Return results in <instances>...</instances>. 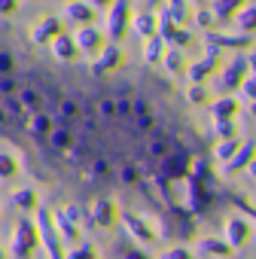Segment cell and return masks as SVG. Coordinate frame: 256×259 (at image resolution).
Returning a JSON list of instances; mask_svg holds the SVG:
<instances>
[{
    "label": "cell",
    "mask_w": 256,
    "mask_h": 259,
    "mask_svg": "<svg viewBox=\"0 0 256 259\" xmlns=\"http://www.w3.org/2000/svg\"><path fill=\"white\" fill-rule=\"evenodd\" d=\"M55 55L58 58H73L76 55V46L70 37H55Z\"/></svg>",
    "instance_id": "5b68a950"
},
{
    "label": "cell",
    "mask_w": 256,
    "mask_h": 259,
    "mask_svg": "<svg viewBox=\"0 0 256 259\" xmlns=\"http://www.w3.org/2000/svg\"><path fill=\"white\" fill-rule=\"evenodd\" d=\"M159 46H162V40L156 37V40L150 43V52H147V55H150V61H156V55H159Z\"/></svg>",
    "instance_id": "4fadbf2b"
},
{
    "label": "cell",
    "mask_w": 256,
    "mask_h": 259,
    "mask_svg": "<svg viewBox=\"0 0 256 259\" xmlns=\"http://www.w3.org/2000/svg\"><path fill=\"white\" fill-rule=\"evenodd\" d=\"M186 165H189V156H186L183 150H177V153H171V156L162 162V174H165V177H183V174H186Z\"/></svg>",
    "instance_id": "6da1fadb"
},
{
    "label": "cell",
    "mask_w": 256,
    "mask_h": 259,
    "mask_svg": "<svg viewBox=\"0 0 256 259\" xmlns=\"http://www.w3.org/2000/svg\"><path fill=\"white\" fill-rule=\"evenodd\" d=\"M67 19H79V22H92L95 19V13L86 7V4H70L67 7Z\"/></svg>",
    "instance_id": "8992f818"
},
{
    "label": "cell",
    "mask_w": 256,
    "mask_h": 259,
    "mask_svg": "<svg viewBox=\"0 0 256 259\" xmlns=\"http://www.w3.org/2000/svg\"><path fill=\"white\" fill-rule=\"evenodd\" d=\"M241 70H244V64H232V67H229V73H226V85L238 82V79H241Z\"/></svg>",
    "instance_id": "8fae6325"
},
{
    "label": "cell",
    "mask_w": 256,
    "mask_h": 259,
    "mask_svg": "<svg viewBox=\"0 0 256 259\" xmlns=\"http://www.w3.org/2000/svg\"><path fill=\"white\" fill-rule=\"evenodd\" d=\"M226 113H235V101H220V104L214 107V116H217V119H223Z\"/></svg>",
    "instance_id": "30bf717a"
},
{
    "label": "cell",
    "mask_w": 256,
    "mask_h": 259,
    "mask_svg": "<svg viewBox=\"0 0 256 259\" xmlns=\"http://www.w3.org/2000/svg\"><path fill=\"white\" fill-rule=\"evenodd\" d=\"M10 174H16V162L10 153H0V177H10Z\"/></svg>",
    "instance_id": "ba28073f"
},
{
    "label": "cell",
    "mask_w": 256,
    "mask_h": 259,
    "mask_svg": "<svg viewBox=\"0 0 256 259\" xmlns=\"http://www.w3.org/2000/svg\"><path fill=\"white\" fill-rule=\"evenodd\" d=\"M52 37H61V22L58 19H46L43 25L34 28V43H46Z\"/></svg>",
    "instance_id": "3957f363"
},
{
    "label": "cell",
    "mask_w": 256,
    "mask_h": 259,
    "mask_svg": "<svg viewBox=\"0 0 256 259\" xmlns=\"http://www.w3.org/2000/svg\"><path fill=\"white\" fill-rule=\"evenodd\" d=\"M76 49H82V52H98V49H101V31L82 28V31L76 34Z\"/></svg>",
    "instance_id": "7a4b0ae2"
},
{
    "label": "cell",
    "mask_w": 256,
    "mask_h": 259,
    "mask_svg": "<svg viewBox=\"0 0 256 259\" xmlns=\"http://www.w3.org/2000/svg\"><path fill=\"white\" fill-rule=\"evenodd\" d=\"M125 19H128L125 0H116V13H110V34H113V37H122V31H125Z\"/></svg>",
    "instance_id": "277c9868"
},
{
    "label": "cell",
    "mask_w": 256,
    "mask_h": 259,
    "mask_svg": "<svg viewBox=\"0 0 256 259\" xmlns=\"http://www.w3.org/2000/svg\"><path fill=\"white\" fill-rule=\"evenodd\" d=\"M238 28L241 31H253L256 28V10H244L241 19H238Z\"/></svg>",
    "instance_id": "52a82bcc"
},
{
    "label": "cell",
    "mask_w": 256,
    "mask_h": 259,
    "mask_svg": "<svg viewBox=\"0 0 256 259\" xmlns=\"http://www.w3.org/2000/svg\"><path fill=\"white\" fill-rule=\"evenodd\" d=\"M16 10V0H0V13H13Z\"/></svg>",
    "instance_id": "5bb4252c"
},
{
    "label": "cell",
    "mask_w": 256,
    "mask_h": 259,
    "mask_svg": "<svg viewBox=\"0 0 256 259\" xmlns=\"http://www.w3.org/2000/svg\"><path fill=\"white\" fill-rule=\"evenodd\" d=\"M95 4H110V0H95Z\"/></svg>",
    "instance_id": "9a60e30c"
},
{
    "label": "cell",
    "mask_w": 256,
    "mask_h": 259,
    "mask_svg": "<svg viewBox=\"0 0 256 259\" xmlns=\"http://www.w3.org/2000/svg\"><path fill=\"white\" fill-rule=\"evenodd\" d=\"M116 61H119V49H107L104 58L95 64V70H104V67H110V64H116Z\"/></svg>",
    "instance_id": "9c48e42d"
},
{
    "label": "cell",
    "mask_w": 256,
    "mask_h": 259,
    "mask_svg": "<svg viewBox=\"0 0 256 259\" xmlns=\"http://www.w3.org/2000/svg\"><path fill=\"white\" fill-rule=\"evenodd\" d=\"M135 28H138L141 34H150V31H153V19H150V16H141V19L135 22Z\"/></svg>",
    "instance_id": "7c38bea8"
}]
</instances>
